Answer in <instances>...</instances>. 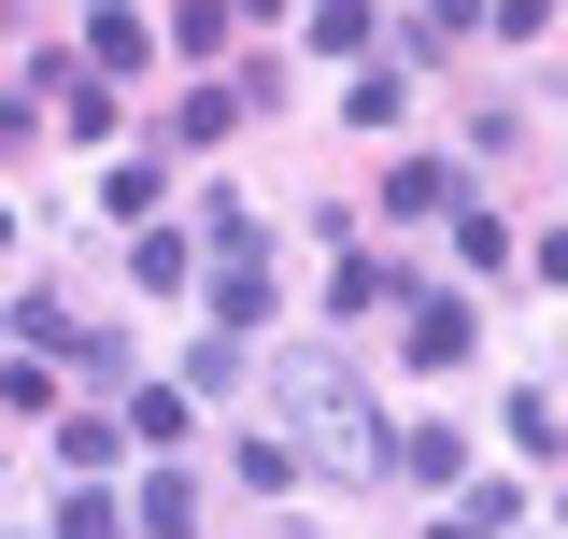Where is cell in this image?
Masks as SVG:
<instances>
[{"label":"cell","mask_w":568,"mask_h":539,"mask_svg":"<svg viewBox=\"0 0 568 539\" xmlns=\"http://www.w3.org/2000/svg\"><path fill=\"white\" fill-rule=\"evenodd\" d=\"M114 440H129V426H114V411H58V455H71V469H100V455H114Z\"/></svg>","instance_id":"7c38bea8"},{"label":"cell","mask_w":568,"mask_h":539,"mask_svg":"<svg viewBox=\"0 0 568 539\" xmlns=\"http://www.w3.org/2000/svg\"><path fill=\"white\" fill-rule=\"evenodd\" d=\"M469 14H484V0H426V29H469Z\"/></svg>","instance_id":"9a60e30c"},{"label":"cell","mask_w":568,"mask_h":539,"mask_svg":"<svg viewBox=\"0 0 568 539\" xmlns=\"http://www.w3.org/2000/svg\"><path fill=\"white\" fill-rule=\"evenodd\" d=\"M185 411H200L185 384H156V398H129V440H156V455H171V440H185Z\"/></svg>","instance_id":"8fae6325"},{"label":"cell","mask_w":568,"mask_h":539,"mask_svg":"<svg viewBox=\"0 0 568 539\" xmlns=\"http://www.w3.org/2000/svg\"><path fill=\"white\" fill-rule=\"evenodd\" d=\"M455 256H469V270H511V213H455Z\"/></svg>","instance_id":"5bb4252c"},{"label":"cell","mask_w":568,"mask_h":539,"mask_svg":"<svg viewBox=\"0 0 568 539\" xmlns=\"http://www.w3.org/2000/svg\"><path fill=\"white\" fill-rule=\"evenodd\" d=\"M398 100H413V71H398V58L369 71V85H342V114H355V129H398Z\"/></svg>","instance_id":"5b68a950"},{"label":"cell","mask_w":568,"mask_h":539,"mask_svg":"<svg viewBox=\"0 0 568 539\" xmlns=\"http://www.w3.org/2000/svg\"><path fill=\"white\" fill-rule=\"evenodd\" d=\"M413 313V369H469V298H398Z\"/></svg>","instance_id":"7a4b0ae2"},{"label":"cell","mask_w":568,"mask_h":539,"mask_svg":"<svg viewBox=\"0 0 568 539\" xmlns=\"http://www.w3.org/2000/svg\"><path fill=\"white\" fill-rule=\"evenodd\" d=\"M469 200V185H455V171H440V156H413V171H398V185H384V213H398V227H426V213H455Z\"/></svg>","instance_id":"277c9868"},{"label":"cell","mask_w":568,"mask_h":539,"mask_svg":"<svg viewBox=\"0 0 568 539\" xmlns=\"http://www.w3.org/2000/svg\"><path fill=\"white\" fill-rule=\"evenodd\" d=\"M426 539H484V526H426Z\"/></svg>","instance_id":"2e32d148"},{"label":"cell","mask_w":568,"mask_h":539,"mask_svg":"<svg viewBox=\"0 0 568 539\" xmlns=\"http://www.w3.org/2000/svg\"><path fill=\"white\" fill-rule=\"evenodd\" d=\"M129 270H142V284H156V298H185V284H200V256H185L171 227H142V256H129Z\"/></svg>","instance_id":"52a82bcc"},{"label":"cell","mask_w":568,"mask_h":539,"mask_svg":"<svg viewBox=\"0 0 568 539\" xmlns=\"http://www.w3.org/2000/svg\"><path fill=\"white\" fill-rule=\"evenodd\" d=\"M43 85H58V129H71V142H100V129H114V100H100L85 71H43Z\"/></svg>","instance_id":"ba28073f"},{"label":"cell","mask_w":568,"mask_h":539,"mask_svg":"<svg viewBox=\"0 0 568 539\" xmlns=\"http://www.w3.org/2000/svg\"><path fill=\"white\" fill-rule=\"evenodd\" d=\"M398 469L413 482H469V426H398Z\"/></svg>","instance_id":"3957f363"},{"label":"cell","mask_w":568,"mask_h":539,"mask_svg":"<svg viewBox=\"0 0 568 539\" xmlns=\"http://www.w3.org/2000/svg\"><path fill=\"white\" fill-rule=\"evenodd\" d=\"M100 71H156V29H142V14H114V0H100Z\"/></svg>","instance_id":"9c48e42d"},{"label":"cell","mask_w":568,"mask_h":539,"mask_svg":"<svg viewBox=\"0 0 568 539\" xmlns=\"http://www.w3.org/2000/svg\"><path fill=\"white\" fill-rule=\"evenodd\" d=\"M185 526H200V497H185V469H156L142 482V539H185Z\"/></svg>","instance_id":"8992f818"},{"label":"cell","mask_w":568,"mask_h":539,"mask_svg":"<svg viewBox=\"0 0 568 539\" xmlns=\"http://www.w3.org/2000/svg\"><path fill=\"white\" fill-rule=\"evenodd\" d=\"M227 129H242V85H200V100L171 114V142H227Z\"/></svg>","instance_id":"30bf717a"},{"label":"cell","mask_w":568,"mask_h":539,"mask_svg":"<svg viewBox=\"0 0 568 539\" xmlns=\"http://www.w3.org/2000/svg\"><path fill=\"white\" fill-rule=\"evenodd\" d=\"M298 14H313V43H327V58H355V43H369V0H298Z\"/></svg>","instance_id":"4fadbf2b"},{"label":"cell","mask_w":568,"mask_h":539,"mask_svg":"<svg viewBox=\"0 0 568 539\" xmlns=\"http://www.w3.org/2000/svg\"><path fill=\"white\" fill-rule=\"evenodd\" d=\"M271 411H284V455H298V469H342V482L384 469V411H369V384H355L342 355H284Z\"/></svg>","instance_id":"6da1fadb"}]
</instances>
